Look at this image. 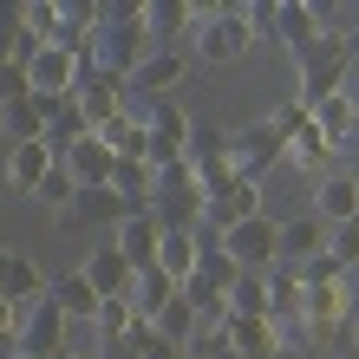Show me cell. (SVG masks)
<instances>
[{
	"label": "cell",
	"mask_w": 359,
	"mask_h": 359,
	"mask_svg": "<svg viewBox=\"0 0 359 359\" xmlns=\"http://www.w3.org/2000/svg\"><path fill=\"white\" fill-rule=\"evenodd\" d=\"M86 66H92V59H79V53H66V46H39V59L27 66V92H33V98H72Z\"/></svg>",
	"instance_id": "obj_8"
},
{
	"label": "cell",
	"mask_w": 359,
	"mask_h": 359,
	"mask_svg": "<svg viewBox=\"0 0 359 359\" xmlns=\"http://www.w3.org/2000/svg\"><path fill=\"white\" fill-rule=\"evenodd\" d=\"M92 137H98L118 163H151V131H144V118H131V111L111 118V124H104V131H92Z\"/></svg>",
	"instance_id": "obj_23"
},
{
	"label": "cell",
	"mask_w": 359,
	"mask_h": 359,
	"mask_svg": "<svg viewBox=\"0 0 359 359\" xmlns=\"http://www.w3.org/2000/svg\"><path fill=\"white\" fill-rule=\"evenodd\" d=\"M313 216H320L327 229L359 222V177H353V170H327L320 189H313Z\"/></svg>",
	"instance_id": "obj_15"
},
{
	"label": "cell",
	"mask_w": 359,
	"mask_h": 359,
	"mask_svg": "<svg viewBox=\"0 0 359 359\" xmlns=\"http://www.w3.org/2000/svg\"><path fill=\"white\" fill-rule=\"evenodd\" d=\"M248 216H262V183H229V189H216V196H209V209H203V222L216 229H236V222H248Z\"/></svg>",
	"instance_id": "obj_16"
},
{
	"label": "cell",
	"mask_w": 359,
	"mask_h": 359,
	"mask_svg": "<svg viewBox=\"0 0 359 359\" xmlns=\"http://www.w3.org/2000/svg\"><path fill=\"white\" fill-rule=\"evenodd\" d=\"M144 59H151V33H144V7L137 0H111L98 13V33H92V66L98 72H118L131 79Z\"/></svg>",
	"instance_id": "obj_1"
},
{
	"label": "cell",
	"mask_w": 359,
	"mask_h": 359,
	"mask_svg": "<svg viewBox=\"0 0 359 359\" xmlns=\"http://www.w3.org/2000/svg\"><path fill=\"white\" fill-rule=\"evenodd\" d=\"M281 151H287V137L274 131L268 118H255V124H242V131H229V170H236L242 183H262L274 163H281Z\"/></svg>",
	"instance_id": "obj_5"
},
{
	"label": "cell",
	"mask_w": 359,
	"mask_h": 359,
	"mask_svg": "<svg viewBox=\"0 0 359 359\" xmlns=\"http://www.w3.org/2000/svg\"><path fill=\"white\" fill-rule=\"evenodd\" d=\"M144 131H151V170L163 177V170H177V163H183L189 131H196V124H189L170 98H151V111H144Z\"/></svg>",
	"instance_id": "obj_7"
},
{
	"label": "cell",
	"mask_w": 359,
	"mask_h": 359,
	"mask_svg": "<svg viewBox=\"0 0 359 359\" xmlns=\"http://www.w3.org/2000/svg\"><path fill=\"white\" fill-rule=\"evenodd\" d=\"M229 313H242V320H268V274H236V287H229Z\"/></svg>",
	"instance_id": "obj_33"
},
{
	"label": "cell",
	"mask_w": 359,
	"mask_h": 359,
	"mask_svg": "<svg viewBox=\"0 0 359 359\" xmlns=\"http://www.w3.org/2000/svg\"><path fill=\"white\" fill-rule=\"evenodd\" d=\"M7 98H33V92H27V72H20V66H0V104H7Z\"/></svg>",
	"instance_id": "obj_40"
},
{
	"label": "cell",
	"mask_w": 359,
	"mask_h": 359,
	"mask_svg": "<svg viewBox=\"0 0 359 359\" xmlns=\"http://www.w3.org/2000/svg\"><path fill=\"white\" fill-rule=\"evenodd\" d=\"M20 359H27V353H20Z\"/></svg>",
	"instance_id": "obj_45"
},
{
	"label": "cell",
	"mask_w": 359,
	"mask_h": 359,
	"mask_svg": "<svg viewBox=\"0 0 359 359\" xmlns=\"http://www.w3.org/2000/svg\"><path fill=\"white\" fill-rule=\"evenodd\" d=\"M72 104L86 111V124H92V131H104L111 118H124V79H118V72H98V66H86V72H79V92H72Z\"/></svg>",
	"instance_id": "obj_9"
},
{
	"label": "cell",
	"mask_w": 359,
	"mask_h": 359,
	"mask_svg": "<svg viewBox=\"0 0 359 359\" xmlns=\"http://www.w3.org/2000/svg\"><path fill=\"white\" fill-rule=\"evenodd\" d=\"M177 294H183V281H170V274H163V268H144L137 281H131V294H124V301H131V313H137L144 327H157V313L170 307Z\"/></svg>",
	"instance_id": "obj_19"
},
{
	"label": "cell",
	"mask_w": 359,
	"mask_h": 359,
	"mask_svg": "<svg viewBox=\"0 0 359 359\" xmlns=\"http://www.w3.org/2000/svg\"><path fill=\"white\" fill-rule=\"evenodd\" d=\"M124 216H131V209H124L111 189H79V196H72V209L59 216V229H118Z\"/></svg>",
	"instance_id": "obj_18"
},
{
	"label": "cell",
	"mask_w": 359,
	"mask_h": 359,
	"mask_svg": "<svg viewBox=\"0 0 359 359\" xmlns=\"http://www.w3.org/2000/svg\"><path fill=\"white\" fill-rule=\"evenodd\" d=\"M274 46H281L294 66L320 46V20H313V7L307 0H281V20H274Z\"/></svg>",
	"instance_id": "obj_14"
},
{
	"label": "cell",
	"mask_w": 359,
	"mask_h": 359,
	"mask_svg": "<svg viewBox=\"0 0 359 359\" xmlns=\"http://www.w3.org/2000/svg\"><path fill=\"white\" fill-rule=\"evenodd\" d=\"M196 255H203V229L196 236H189V229H170L163 248H157V268L170 274V281H189V274H196Z\"/></svg>",
	"instance_id": "obj_31"
},
{
	"label": "cell",
	"mask_w": 359,
	"mask_h": 359,
	"mask_svg": "<svg viewBox=\"0 0 359 359\" xmlns=\"http://www.w3.org/2000/svg\"><path fill=\"white\" fill-rule=\"evenodd\" d=\"M236 274H242V268H236V262L222 255V242H209L203 255H196V274H189V281H203V287H216V294H229V287H236Z\"/></svg>",
	"instance_id": "obj_34"
},
{
	"label": "cell",
	"mask_w": 359,
	"mask_h": 359,
	"mask_svg": "<svg viewBox=\"0 0 359 359\" xmlns=\"http://www.w3.org/2000/svg\"><path fill=\"white\" fill-rule=\"evenodd\" d=\"M111 196L131 209V216H137V209H151V196H157V170H151V163H118V170H111Z\"/></svg>",
	"instance_id": "obj_30"
},
{
	"label": "cell",
	"mask_w": 359,
	"mask_h": 359,
	"mask_svg": "<svg viewBox=\"0 0 359 359\" xmlns=\"http://www.w3.org/2000/svg\"><path fill=\"white\" fill-rule=\"evenodd\" d=\"M216 333H222L229 359H281V346H287L274 320H242V313H229V320H222Z\"/></svg>",
	"instance_id": "obj_11"
},
{
	"label": "cell",
	"mask_w": 359,
	"mask_h": 359,
	"mask_svg": "<svg viewBox=\"0 0 359 359\" xmlns=\"http://www.w3.org/2000/svg\"><path fill=\"white\" fill-rule=\"evenodd\" d=\"M59 359H98V353H59Z\"/></svg>",
	"instance_id": "obj_43"
},
{
	"label": "cell",
	"mask_w": 359,
	"mask_h": 359,
	"mask_svg": "<svg viewBox=\"0 0 359 359\" xmlns=\"http://www.w3.org/2000/svg\"><path fill=\"white\" fill-rule=\"evenodd\" d=\"M327 255L340 262V268H353V262H359V222H340V229H327Z\"/></svg>",
	"instance_id": "obj_37"
},
{
	"label": "cell",
	"mask_w": 359,
	"mask_h": 359,
	"mask_svg": "<svg viewBox=\"0 0 359 359\" xmlns=\"http://www.w3.org/2000/svg\"><path fill=\"white\" fill-rule=\"evenodd\" d=\"M53 151H46V137L39 144H13V157H7V189L13 196H39V183H46V170H53Z\"/></svg>",
	"instance_id": "obj_20"
},
{
	"label": "cell",
	"mask_w": 359,
	"mask_h": 359,
	"mask_svg": "<svg viewBox=\"0 0 359 359\" xmlns=\"http://www.w3.org/2000/svg\"><path fill=\"white\" fill-rule=\"evenodd\" d=\"M163 236H170V229H163L151 209H137V216H124L118 229H111V248L124 262H131V274H144V268H157V248H163Z\"/></svg>",
	"instance_id": "obj_10"
},
{
	"label": "cell",
	"mask_w": 359,
	"mask_h": 359,
	"mask_svg": "<svg viewBox=\"0 0 359 359\" xmlns=\"http://www.w3.org/2000/svg\"><path fill=\"white\" fill-rule=\"evenodd\" d=\"M281 163H294L301 177H327V170H333V144L320 137V124H313V118H307V131H301V137H287Z\"/></svg>",
	"instance_id": "obj_27"
},
{
	"label": "cell",
	"mask_w": 359,
	"mask_h": 359,
	"mask_svg": "<svg viewBox=\"0 0 359 359\" xmlns=\"http://www.w3.org/2000/svg\"><path fill=\"white\" fill-rule=\"evenodd\" d=\"M92 327H98V359H111V353L124 346V333L137 327V313H131V301H104Z\"/></svg>",
	"instance_id": "obj_32"
},
{
	"label": "cell",
	"mask_w": 359,
	"mask_h": 359,
	"mask_svg": "<svg viewBox=\"0 0 359 359\" xmlns=\"http://www.w3.org/2000/svg\"><path fill=\"white\" fill-rule=\"evenodd\" d=\"M189 66H196L189 53H151V59H144V66H137L131 79H124V92H170Z\"/></svg>",
	"instance_id": "obj_25"
},
{
	"label": "cell",
	"mask_w": 359,
	"mask_h": 359,
	"mask_svg": "<svg viewBox=\"0 0 359 359\" xmlns=\"http://www.w3.org/2000/svg\"><path fill=\"white\" fill-rule=\"evenodd\" d=\"M144 33H151V53H189L183 39L196 33V7H183V0H157V7H144Z\"/></svg>",
	"instance_id": "obj_13"
},
{
	"label": "cell",
	"mask_w": 359,
	"mask_h": 359,
	"mask_svg": "<svg viewBox=\"0 0 359 359\" xmlns=\"http://www.w3.org/2000/svg\"><path fill=\"white\" fill-rule=\"evenodd\" d=\"M242 20H248V33H255V39H274V20H281V0H248V7H242Z\"/></svg>",
	"instance_id": "obj_38"
},
{
	"label": "cell",
	"mask_w": 359,
	"mask_h": 359,
	"mask_svg": "<svg viewBox=\"0 0 359 359\" xmlns=\"http://www.w3.org/2000/svg\"><path fill=\"white\" fill-rule=\"evenodd\" d=\"M340 359H359V353H340Z\"/></svg>",
	"instance_id": "obj_44"
},
{
	"label": "cell",
	"mask_w": 359,
	"mask_h": 359,
	"mask_svg": "<svg viewBox=\"0 0 359 359\" xmlns=\"http://www.w3.org/2000/svg\"><path fill=\"white\" fill-rule=\"evenodd\" d=\"M281 359H320V353H307V346H281Z\"/></svg>",
	"instance_id": "obj_42"
},
{
	"label": "cell",
	"mask_w": 359,
	"mask_h": 359,
	"mask_svg": "<svg viewBox=\"0 0 359 359\" xmlns=\"http://www.w3.org/2000/svg\"><path fill=\"white\" fill-rule=\"evenodd\" d=\"M183 170L203 183V196H216V189L236 183V170H229V131H222V124H196V131H189Z\"/></svg>",
	"instance_id": "obj_6"
},
{
	"label": "cell",
	"mask_w": 359,
	"mask_h": 359,
	"mask_svg": "<svg viewBox=\"0 0 359 359\" xmlns=\"http://www.w3.org/2000/svg\"><path fill=\"white\" fill-rule=\"evenodd\" d=\"M157 333H163L170 346H189V333H203V327H196V307H189L183 294H177V301H170V307L157 313Z\"/></svg>",
	"instance_id": "obj_35"
},
{
	"label": "cell",
	"mask_w": 359,
	"mask_h": 359,
	"mask_svg": "<svg viewBox=\"0 0 359 359\" xmlns=\"http://www.w3.org/2000/svg\"><path fill=\"white\" fill-rule=\"evenodd\" d=\"M79 274H86V281L98 287V301H124V294H131V281H137V274H131V262H124L118 248H92V255L79 262Z\"/></svg>",
	"instance_id": "obj_17"
},
{
	"label": "cell",
	"mask_w": 359,
	"mask_h": 359,
	"mask_svg": "<svg viewBox=\"0 0 359 359\" xmlns=\"http://www.w3.org/2000/svg\"><path fill=\"white\" fill-rule=\"evenodd\" d=\"M66 327L72 320L53 307V294H46V301L20 320V353H27V359H59V353H66Z\"/></svg>",
	"instance_id": "obj_12"
},
{
	"label": "cell",
	"mask_w": 359,
	"mask_h": 359,
	"mask_svg": "<svg viewBox=\"0 0 359 359\" xmlns=\"http://www.w3.org/2000/svg\"><path fill=\"white\" fill-rule=\"evenodd\" d=\"M39 104H46V151L53 157H66L72 144L92 137V124H86V111H79L72 98H39Z\"/></svg>",
	"instance_id": "obj_21"
},
{
	"label": "cell",
	"mask_w": 359,
	"mask_h": 359,
	"mask_svg": "<svg viewBox=\"0 0 359 359\" xmlns=\"http://www.w3.org/2000/svg\"><path fill=\"white\" fill-rule=\"evenodd\" d=\"M255 53V33H248L242 7H196V33H189V59L203 66H236V59Z\"/></svg>",
	"instance_id": "obj_2"
},
{
	"label": "cell",
	"mask_w": 359,
	"mask_h": 359,
	"mask_svg": "<svg viewBox=\"0 0 359 359\" xmlns=\"http://www.w3.org/2000/svg\"><path fill=\"white\" fill-rule=\"evenodd\" d=\"M203 209H209V196H203V183L189 177L183 163H177V170H163V177H157L151 216H157L163 229H189V236H196V229H203Z\"/></svg>",
	"instance_id": "obj_4"
},
{
	"label": "cell",
	"mask_w": 359,
	"mask_h": 359,
	"mask_svg": "<svg viewBox=\"0 0 359 359\" xmlns=\"http://www.w3.org/2000/svg\"><path fill=\"white\" fill-rule=\"evenodd\" d=\"M72 196H79V183H72V170H66V163H53V170H46V183H39V196H33V203H46L53 216H66V209H72Z\"/></svg>",
	"instance_id": "obj_36"
},
{
	"label": "cell",
	"mask_w": 359,
	"mask_h": 359,
	"mask_svg": "<svg viewBox=\"0 0 359 359\" xmlns=\"http://www.w3.org/2000/svg\"><path fill=\"white\" fill-rule=\"evenodd\" d=\"M59 163H66V170H72V183H79V189H111V170H118V157L104 151L98 137H86V144H72V151L59 157Z\"/></svg>",
	"instance_id": "obj_22"
},
{
	"label": "cell",
	"mask_w": 359,
	"mask_h": 359,
	"mask_svg": "<svg viewBox=\"0 0 359 359\" xmlns=\"http://www.w3.org/2000/svg\"><path fill=\"white\" fill-rule=\"evenodd\" d=\"M0 131H7L13 144H39L46 137V104L39 98H7L0 104Z\"/></svg>",
	"instance_id": "obj_29"
},
{
	"label": "cell",
	"mask_w": 359,
	"mask_h": 359,
	"mask_svg": "<svg viewBox=\"0 0 359 359\" xmlns=\"http://www.w3.org/2000/svg\"><path fill=\"white\" fill-rule=\"evenodd\" d=\"M313 124H320V137L340 151V144L359 131V92H333L327 104H313Z\"/></svg>",
	"instance_id": "obj_28"
},
{
	"label": "cell",
	"mask_w": 359,
	"mask_h": 359,
	"mask_svg": "<svg viewBox=\"0 0 359 359\" xmlns=\"http://www.w3.org/2000/svg\"><path fill=\"white\" fill-rule=\"evenodd\" d=\"M46 294H53V307L66 313V320H98V307H104V301H98V287H92L79 268H72V274H59Z\"/></svg>",
	"instance_id": "obj_26"
},
{
	"label": "cell",
	"mask_w": 359,
	"mask_h": 359,
	"mask_svg": "<svg viewBox=\"0 0 359 359\" xmlns=\"http://www.w3.org/2000/svg\"><path fill=\"white\" fill-rule=\"evenodd\" d=\"M313 255H327V222H320V216H294V222H281V262L307 268Z\"/></svg>",
	"instance_id": "obj_24"
},
{
	"label": "cell",
	"mask_w": 359,
	"mask_h": 359,
	"mask_svg": "<svg viewBox=\"0 0 359 359\" xmlns=\"http://www.w3.org/2000/svg\"><path fill=\"white\" fill-rule=\"evenodd\" d=\"M216 242L242 274H274V262H281V222H268V216H248L236 229H222Z\"/></svg>",
	"instance_id": "obj_3"
},
{
	"label": "cell",
	"mask_w": 359,
	"mask_h": 359,
	"mask_svg": "<svg viewBox=\"0 0 359 359\" xmlns=\"http://www.w3.org/2000/svg\"><path fill=\"white\" fill-rule=\"evenodd\" d=\"M307 118H313L307 104H301V98H287V104H281V111H274L268 124H274V131H281V137H301V131H307Z\"/></svg>",
	"instance_id": "obj_39"
},
{
	"label": "cell",
	"mask_w": 359,
	"mask_h": 359,
	"mask_svg": "<svg viewBox=\"0 0 359 359\" xmlns=\"http://www.w3.org/2000/svg\"><path fill=\"white\" fill-rule=\"evenodd\" d=\"M13 255H20V248H0V301L13 294Z\"/></svg>",
	"instance_id": "obj_41"
}]
</instances>
